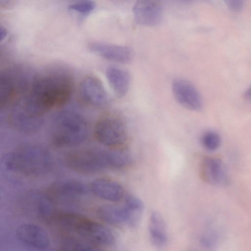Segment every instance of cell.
<instances>
[{
    "instance_id": "cell-1",
    "label": "cell",
    "mask_w": 251,
    "mask_h": 251,
    "mask_svg": "<svg viewBox=\"0 0 251 251\" xmlns=\"http://www.w3.org/2000/svg\"><path fill=\"white\" fill-rule=\"evenodd\" d=\"M72 90V81L69 76L50 74L35 79L31 92L23 99L30 109L43 116L47 111L67 102Z\"/></svg>"
},
{
    "instance_id": "cell-2",
    "label": "cell",
    "mask_w": 251,
    "mask_h": 251,
    "mask_svg": "<svg viewBox=\"0 0 251 251\" xmlns=\"http://www.w3.org/2000/svg\"><path fill=\"white\" fill-rule=\"evenodd\" d=\"M131 162V157L124 151L97 149L74 151L66 158L70 168L84 174L95 173L107 168L120 169Z\"/></svg>"
},
{
    "instance_id": "cell-3",
    "label": "cell",
    "mask_w": 251,
    "mask_h": 251,
    "mask_svg": "<svg viewBox=\"0 0 251 251\" xmlns=\"http://www.w3.org/2000/svg\"><path fill=\"white\" fill-rule=\"evenodd\" d=\"M5 167L18 174L36 176L48 172L52 166L50 153L44 148L26 145L7 153L3 159Z\"/></svg>"
},
{
    "instance_id": "cell-4",
    "label": "cell",
    "mask_w": 251,
    "mask_h": 251,
    "mask_svg": "<svg viewBox=\"0 0 251 251\" xmlns=\"http://www.w3.org/2000/svg\"><path fill=\"white\" fill-rule=\"evenodd\" d=\"M88 134L85 119L77 113L63 110L55 117L52 128V139L59 147H72L82 143Z\"/></svg>"
},
{
    "instance_id": "cell-5",
    "label": "cell",
    "mask_w": 251,
    "mask_h": 251,
    "mask_svg": "<svg viewBox=\"0 0 251 251\" xmlns=\"http://www.w3.org/2000/svg\"><path fill=\"white\" fill-rule=\"evenodd\" d=\"M95 135L101 144L115 147L123 144L127 136L125 124L120 119L106 116L100 119L95 127Z\"/></svg>"
},
{
    "instance_id": "cell-6",
    "label": "cell",
    "mask_w": 251,
    "mask_h": 251,
    "mask_svg": "<svg viewBox=\"0 0 251 251\" xmlns=\"http://www.w3.org/2000/svg\"><path fill=\"white\" fill-rule=\"evenodd\" d=\"M172 91L177 102L184 108L198 111L203 106L201 96L197 89L187 80L177 78L172 83Z\"/></svg>"
},
{
    "instance_id": "cell-7",
    "label": "cell",
    "mask_w": 251,
    "mask_h": 251,
    "mask_svg": "<svg viewBox=\"0 0 251 251\" xmlns=\"http://www.w3.org/2000/svg\"><path fill=\"white\" fill-rule=\"evenodd\" d=\"M132 12L135 22L144 26L158 25L161 22L163 16L162 5L154 0L137 1L133 7Z\"/></svg>"
},
{
    "instance_id": "cell-8",
    "label": "cell",
    "mask_w": 251,
    "mask_h": 251,
    "mask_svg": "<svg viewBox=\"0 0 251 251\" xmlns=\"http://www.w3.org/2000/svg\"><path fill=\"white\" fill-rule=\"evenodd\" d=\"M79 92L83 100L93 106L104 107L110 101L109 95L102 83L94 76L87 77L82 80Z\"/></svg>"
},
{
    "instance_id": "cell-9",
    "label": "cell",
    "mask_w": 251,
    "mask_h": 251,
    "mask_svg": "<svg viewBox=\"0 0 251 251\" xmlns=\"http://www.w3.org/2000/svg\"><path fill=\"white\" fill-rule=\"evenodd\" d=\"M43 117L39 116L26 108L19 100L14 105L11 114L13 126L24 133L37 131L43 123Z\"/></svg>"
},
{
    "instance_id": "cell-10",
    "label": "cell",
    "mask_w": 251,
    "mask_h": 251,
    "mask_svg": "<svg viewBox=\"0 0 251 251\" xmlns=\"http://www.w3.org/2000/svg\"><path fill=\"white\" fill-rule=\"evenodd\" d=\"M89 50L107 60L121 63H128L133 57V52L127 46L103 42H93L89 44Z\"/></svg>"
},
{
    "instance_id": "cell-11",
    "label": "cell",
    "mask_w": 251,
    "mask_h": 251,
    "mask_svg": "<svg viewBox=\"0 0 251 251\" xmlns=\"http://www.w3.org/2000/svg\"><path fill=\"white\" fill-rule=\"evenodd\" d=\"M201 178L215 186H223L228 182V177L223 161L213 157L204 158L200 166Z\"/></svg>"
},
{
    "instance_id": "cell-12",
    "label": "cell",
    "mask_w": 251,
    "mask_h": 251,
    "mask_svg": "<svg viewBox=\"0 0 251 251\" xmlns=\"http://www.w3.org/2000/svg\"><path fill=\"white\" fill-rule=\"evenodd\" d=\"M16 234L22 242L38 250H45L50 244V238L47 231L37 225L23 224L17 228Z\"/></svg>"
},
{
    "instance_id": "cell-13",
    "label": "cell",
    "mask_w": 251,
    "mask_h": 251,
    "mask_svg": "<svg viewBox=\"0 0 251 251\" xmlns=\"http://www.w3.org/2000/svg\"><path fill=\"white\" fill-rule=\"evenodd\" d=\"M90 189L97 197L110 201H119L124 195V189L120 184L105 178L94 180L91 184Z\"/></svg>"
},
{
    "instance_id": "cell-14",
    "label": "cell",
    "mask_w": 251,
    "mask_h": 251,
    "mask_svg": "<svg viewBox=\"0 0 251 251\" xmlns=\"http://www.w3.org/2000/svg\"><path fill=\"white\" fill-rule=\"evenodd\" d=\"M88 191L85 184L74 179H65L55 182L51 185L49 190L51 196L67 198L84 196Z\"/></svg>"
},
{
    "instance_id": "cell-15",
    "label": "cell",
    "mask_w": 251,
    "mask_h": 251,
    "mask_svg": "<svg viewBox=\"0 0 251 251\" xmlns=\"http://www.w3.org/2000/svg\"><path fill=\"white\" fill-rule=\"evenodd\" d=\"M106 76L115 94L119 98L125 97L130 87L129 73L122 68L111 65L107 68Z\"/></svg>"
},
{
    "instance_id": "cell-16",
    "label": "cell",
    "mask_w": 251,
    "mask_h": 251,
    "mask_svg": "<svg viewBox=\"0 0 251 251\" xmlns=\"http://www.w3.org/2000/svg\"><path fill=\"white\" fill-rule=\"evenodd\" d=\"M149 231L152 244L157 247H162L167 242L166 226L161 215L156 211L150 216Z\"/></svg>"
},
{
    "instance_id": "cell-17",
    "label": "cell",
    "mask_w": 251,
    "mask_h": 251,
    "mask_svg": "<svg viewBox=\"0 0 251 251\" xmlns=\"http://www.w3.org/2000/svg\"><path fill=\"white\" fill-rule=\"evenodd\" d=\"M125 213V222L131 227H137L140 223L144 210V203L137 197L128 195L123 207Z\"/></svg>"
},
{
    "instance_id": "cell-18",
    "label": "cell",
    "mask_w": 251,
    "mask_h": 251,
    "mask_svg": "<svg viewBox=\"0 0 251 251\" xmlns=\"http://www.w3.org/2000/svg\"><path fill=\"white\" fill-rule=\"evenodd\" d=\"M25 200L27 208L37 216L46 217L52 212V201L48 195L32 193L27 195Z\"/></svg>"
},
{
    "instance_id": "cell-19",
    "label": "cell",
    "mask_w": 251,
    "mask_h": 251,
    "mask_svg": "<svg viewBox=\"0 0 251 251\" xmlns=\"http://www.w3.org/2000/svg\"><path fill=\"white\" fill-rule=\"evenodd\" d=\"M99 217L104 222L115 225L125 222V213L124 207L113 205H104L97 211Z\"/></svg>"
},
{
    "instance_id": "cell-20",
    "label": "cell",
    "mask_w": 251,
    "mask_h": 251,
    "mask_svg": "<svg viewBox=\"0 0 251 251\" xmlns=\"http://www.w3.org/2000/svg\"><path fill=\"white\" fill-rule=\"evenodd\" d=\"M201 141L203 147L210 151H216L221 144L220 135L213 130L205 131L201 137Z\"/></svg>"
},
{
    "instance_id": "cell-21",
    "label": "cell",
    "mask_w": 251,
    "mask_h": 251,
    "mask_svg": "<svg viewBox=\"0 0 251 251\" xmlns=\"http://www.w3.org/2000/svg\"><path fill=\"white\" fill-rule=\"evenodd\" d=\"M0 105H4L10 98L13 87L10 80L6 76H1L0 82Z\"/></svg>"
},
{
    "instance_id": "cell-22",
    "label": "cell",
    "mask_w": 251,
    "mask_h": 251,
    "mask_svg": "<svg viewBox=\"0 0 251 251\" xmlns=\"http://www.w3.org/2000/svg\"><path fill=\"white\" fill-rule=\"evenodd\" d=\"M95 3L91 0H81L74 2L69 6V8L81 14H87L94 10Z\"/></svg>"
},
{
    "instance_id": "cell-23",
    "label": "cell",
    "mask_w": 251,
    "mask_h": 251,
    "mask_svg": "<svg viewBox=\"0 0 251 251\" xmlns=\"http://www.w3.org/2000/svg\"><path fill=\"white\" fill-rule=\"evenodd\" d=\"M200 243L201 245L207 249H212L215 247L217 243L218 237L215 232H209L201 236Z\"/></svg>"
},
{
    "instance_id": "cell-24",
    "label": "cell",
    "mask_w": 251,
    "mask_h": 251,
    "mask_svg": "<svg viewBox=\"0 0 251 251\" xmlns=\"http://www.w3.org/2000/svg\"><path fill=\"white\" fill-rule=\"evenodd\" d=\"M73 251H104L103 250L91 245L77 242L73 247Z\"/></svg>"
},
{
    "instance_id": "cell-25",
    "label": "cell",
    "mask_w": 251,
    "mask_h": 251,
    "mask_svg": "<svg viewBox=\"0 0 251 251\" xmlns=\"http://www.w3.org/2000/svg\"><path fill=\"white\" fill-rule=\"evenodd\" d=\"M226 3L231 11L236 12L241 11L244 5V2L242 0H226Z\"/></svg>"
},
{
    "instance_id": "cell-26",
    "label": "cell",
    "mask_w": 251,
    "mask_h": 251,
    "mask_svg": "<svg viewBox=\"0 0 251 251\" xmlns=\"http://www.w3.org/2000/svg\"><path fill=\"white\" fill-rule=\"evenodd\" d=\"M244 98L247 100L251 102V86L246 90Z\"/></svg>"
},
{
    "instance_id": "cell-27",
    "label": "cell",
    "mask_w": 251,
    "mask_h": 251,
    "mask_svg": "<svg viewBox=\"0 0 251 251\" xmlns=\"http://www.w3.org/2000/svg\"><path fill=\"white\" fill-rule=\"evenodd\" d=\"M0 40H1V41H2L6 36V35H7V31H6V30L4 28L1 27L0 28Z\"/></svg>"
}]
</instances>
